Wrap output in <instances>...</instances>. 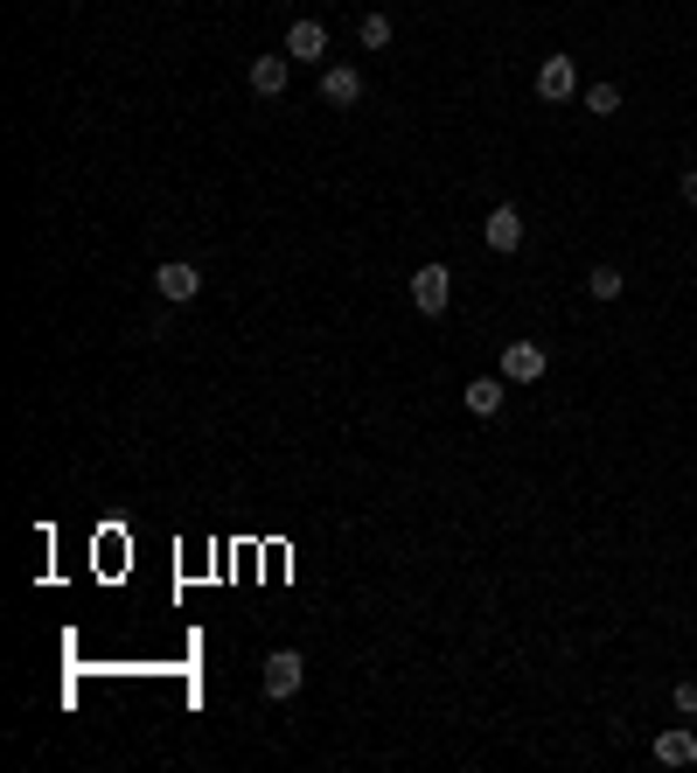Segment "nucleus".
Masks as SVG:
<instances>
[{
	"instance_id": "1",
	"label": "nucleus",
	"mask_w": 697,
	"mask_h": 773,
	"mask_svg": "<svg viewBox=\"0 0 697 773\" xmlns=\"http://www.w3.org/2000/svg\"><path fill=\"white\" fill-rule=\"evenodd\" d=\"M446 300H454V272H446V266H419V272H411V307H419V314L440 320Z\"/></svg>"
},
{
	"instance_id": "2",
	"label": "nucleus",
	"mask_w": 697,
	"mask_h": 773,
	"mask_svg": "<svg viewBox=\"0 0 697 773\" xmlns=\"http://www.w3.org/2000/svg\"><path fill=\"white\" fill-rule=\"evenodd\" d=\"M537 98H544V105L579 98V70H572V56H544V70H537Z\"/></svg>"
},
{
	"instance_id": "3",
	"label": "nucleus",
	"mask_w": 697,
	"mask_h": 773,
	"mask_svg": "<svg viewBox=\"0 0 697 773\" xmlns=\"http://www.w3.org/2000/svg\"><path fill=\"white\" fill-rule=\"evenodd\" d=\"M481 237H488V251H516V244H523V210H516V202H496L488 223H481Z\"/></svg>"
},
{
	"instance_id": "4",
	"label": "nucleus",
	"mask_w": 697,
	"mask_h": 773,
	"mask_svg": "<svg viewBox=\"0 0 697 773\" xmlns=\"http://www.w3.org/2000/svg\"><path fill=\"white\" fill-rule=\"evenodd\" d=\"M300 676H307V663H300V648H272L266 655V696H293Z\"/></svg>"
},
{
	"instance_id": "5",
	"label": "nucleus",
	"mask_w": 697,
	"mask_h": 773,
	"mask_svg": "<svg viewBox=\"0 0 697 773\" xmlns=\"http://www.w3.org/2000/svg\"><path fill=\"white\" fill-rule=\"evenodd\" d=\"M544 376V342H510L502 349V384H537Z\"/></svg>"
},
{
	"instance_id": "6",
	"label": "nucleus",
	"mask_w": 697,
	"mask_h": 773,
	"mask_svg": "<svg viewBox=\"0 0 697 773\" xmlns=\"http://www.w3.org/2000/svg\"><path fill=\"white\" fill-rule=\"evenodd\" d=\"M655 766H697V731H684V725L655 731Z\"/></svg>"
},
{
	"instance_id": "7",
	"label": "nucleus",
	"mask_w": 697,
	"mask_h": 773,
	"mask_svg": "<svg viewBox=\"0 0 697 773\" xmlns=\"http://www.w3.org/2000/svg\"><path fill=\"white\" fill-rule=\"evenodd\" d=\"M322 98H328L335 112H349L356 98H363V78H356L349 63H328V70H322Z\"/></svg>"
},
{
	"instance_id": "8",
	"label": "nucleus",
	"mask_w": 697,
	"mask_h": 773,
	"mask_svg": "<svg viewBox=\"0 0 697 773\" xmlns=\"http://www.w3.org/2000/svg\"><path fill=\"white\" fill-rule=\"evenodd\" d=\"M154 286H161V300H196L202 293V272L182 266V258H167V266L154 272Z\"/></svg>"
},
{
	"instance_id": "9",
	"label": "nucleus",
	"mask_w": 697,
	"mask_h": 773,
	"mask_svg": "<svg viewBox=\"0 0 697 773\" xmlns=\"http://www.w3.org/2000/svg\"><path fill=\"white\" fill-rule=\"evenodd\" d=\"M287 63H293V56H252V70H244V78H252L258 98H279V91H287Z\"/></svg>"
},
{
	"instance_id": "10",
	"label": "nucleus",
	"mask_w": 697,
	"mask_h": 773,
	"mask_svg": "<svg viewBox=\"0 0 697 773\" xmlns=\"http://www.w3.org/2000/svg\"><path fill=\"white\" fill-rule=\"evenodd\" d=\"M287 56H300V63H322V56H328V28H322V22H293V28H287Z\"/></svg>"
},
{
	"instance_id": "11",
	"label": "nucleus",
	"mask_w": 697,
	"mask_h": 773,
	"mask_svg": "<svg viewBox=\"0 0 697 773\" xmlns=\"http://www.w3.org/2000/svg\"><path fill=\"white\" fill-rule=\"evenodd\" d=\"M461 398H467V411H475V419H496V411H502V384H496V376H475Z\"/></svg>"
},
{
	"instance_id": "12",
	"label": "nucleus",
	"mask_w": 697,
	"mask_h": 773,
	"mask_svg": "<svg viewBox=\"0 0 697 773\" xmlns=\"http://www.w3.org/2000/svg\"><path fill=\"white\" fill-rule=\"evenodd\" d=\"M391 35H398V28H391V14H363V28H356V43H363V49L376 56V49H391Z\"/></svg>"
},
{
	"instance_id": "13",
	"label": "nucleus",
	"mask_w": 697,
	"mask_h": 773,
	"mask_svg": "<svg viewBox=\"0 0 697 773\" xmlns=\"http://www.w3.org/2000/svg\"><path fill=\"white\" fill-rule=\"evenodd\" d=\"M620 286H628V279H620L614 266H593V272H586V293H593V300H620Z\"/></svg>"
},
{
	"instance_id": "14",
	"label": "nucleus",
	"mask_w": 697,
	"mask_h": 773,
	"mask_svg": "<svg viewBox=\"0 0 697 773\" xmlns=\"http://www.w3.org/2000/svg\"><path fill=\"white\" fill-rule=\"evenodd\" d=\"M586 112H600V119H607V112H620V84H593V91H586Z\"/></svg>"
},
{
	"instance_id": "15",
	"label": "nucleus",
	"mask_w": 697,
	"mask_h": 773,
	"mask_svg": "<svg viewBox=\"0 0 697 773\" xmlns=\"http://www.w3.org/2000/svg\"><path fill=\"white\" fill-rule=\"evenodd\" d=\"M676 711H684V718H697V676H690V683H676Z\"/></svg>"
},
{
	"instance_id": "16",
	"label": "nucleus",
	"mask_w": 697,
	"mask_h": 773,
	"mask_svg": "<svg viewBox=\"0 0 697 773\" xmlns=\"http://www.w3.org/2000/svg\"><path fill=\"white\" fill-rule=\"evenodd\" d=\"M676 196H684V202H697V167H684V181H676Z\"/></svg>"
}]
</instances>
